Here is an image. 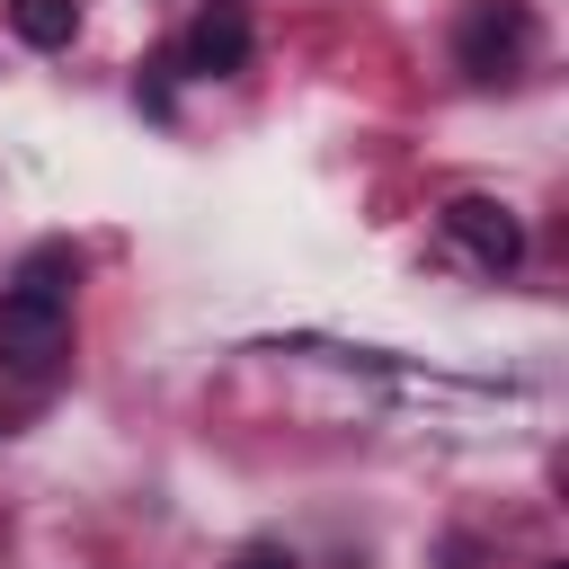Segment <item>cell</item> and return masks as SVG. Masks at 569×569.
Returning <instances> with one entry per match:
<instances>
[{"label": "cell", "instance_id": "6da1fadb", "mask_svg": "<svg viewBox=\"0 0 569 569\" xmlns=\"http://www.w3.org/2000/svg\"><path fill=\"white\" fill-rule=\"evenodd\" d=\"M533 44H542V27H533L525 0H471V9L453 18V62H462L471 80H516V71L533 62Z\"/></svg>", "mask_w": 569, "mask_h": 569}, {"label": "cell", "instance_id": "7a4b0ae2", "mask_svg": "<svg viewBox=\"0 0 569 569\" xmlns=\"http://www.w3.org/2000/svg\"><path fill=\"white\" fill-rule=\"evenodd\" d=\"M62 356H71V302L36 293V284H9L0 293V365L9 373H53Z\"/></svg>", "mask_w": 569, "mask_h": 569}, {"label": "cell", "instance_id": "3957f363", "mask_svg": "<svg viewBox=\"0 0 569 569\" xmlns=\"http://www.w3.org/2000/svg\"><path fill=\"white\" fill-rule=\"evenodd\" d=\"M445 240H453L471 267H489V276L525 267V222H516L498 196H453V204H445Z\"/></svg>", "mask_w": 569, "mask_h": 569}, {"label": "cell", "instance_id": "277c9868", "mask_svg": "<svg viewBox=\"0 0 569 569\" xmlns=\"http://www.w3.org/2000/svg\"><path fill=\"white\" fill-rule=\"evenodd\" d=\"M249 53H258V36H249V18L222 0V9H204V18L178 36V62H169V71H187V80H240Z\"/></svg>", "mask_w": 569, "mask_h": 569}, {"label": "cell", "instance_id": "5b68a950", "mask_svg": "<svg viewBox=\"0 0 569 569\" xmlns=\"http://www.w3.org/2000/svg\"><path fill=\"white\" fill-rule=\"evenodd\" d=\"M9 36L36 53H62L80 36V0H9Z\"/></svg>", "mask_w": 569, "mask_h": 569}, {"label": "cell", "instance_id": "8992f818", "mask_svg": "<svg viewBox=\"0 0 569 569\" xmlns=\"http://www.w3.org/2000/svg\"><path fill=\"white\" fill-rule=\"evenodd\" d=\"M18 284H36V293H62V302H71V284H80V249H71V240H36V249L18 258Z\"/></svg>", "mask_w": 569, "mask_h": 569}, {"label": "cell", "instance_id": "52a82bcc", "mask_svg": "<svg viewBox=\"0 0 569 569\" xmlns=\"http://www.w3.org/2000/svg\"><path fill=\"white\" fill-rule=\"evenodd\" d=\"M231 569H302V560H293V542L258 533V542H240V551H231Z\"/></svg>", "mask_w": 569, "mask_h": 569}, {"label": "cell", "instance_id": "ba28073f", "mask_svg": "<svg viewBox=\"0 0 569 569\" xmlns=\"http://www.w3.org/2000/svg\"><path fill=\"white\" fill-rule=\"evenodd\" d=\"M542 569H569V560H542Z\"/></svg>", "mask_w": 569, "mask_h": 569}]
</instances>
